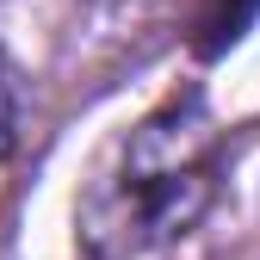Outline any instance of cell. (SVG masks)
Masks as SVG:
<instances>
[{
	"label": "cell",
	"instance_id": "cell-1",
	"mask_svg": "<svg viewBox=\"0 0 260 260\" xmlns=\"http://www.w3.org/2000/svg\"><path fill=\"white\" fill-rule=\"evenodd\" d=\"M223 137L205 106V93H174L149 118H137L93 168L75 230L93 260H137L199 230V217L217 199Z\"/></svg>",
	"mask_w": 260,
	"mask_h": 260
},
{
	"label": "cell",
	"instance_id": "cell-2",
	"mask_svg": "<svg viewBox=\"0 0 260 260\" xmlns=\"http://www.w3.org/2000/svg\"><path fill=\"white\" fill-rule=\"evenodd\" d=\"M254 13H260V0H192V7H186L192 50H199V56H223L254 25Z\"/></svg>",
	"mask_w": 260,
	"mask_h": 260
},
{
	"label": "cell",
	"instance_id": "cell-3",
	"mask_svg": "<svg viewBox=\"0 0 260 260\" xmlns=\"http://www.w3.org/2000/svg\"><path fill=\"white\" fill-rule=\"evenodd\" d=\"M19 143V93H13V69H7V56H0V161L13 155Z\"/></svg>",
	"mask_w": 260,
	"mask_h": 260
}]
</instances>
